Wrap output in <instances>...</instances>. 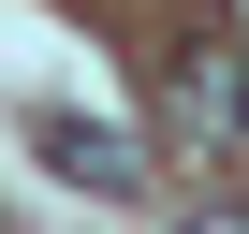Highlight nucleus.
I'll use <instances>...</instances> for the list:
<instances>
[{
	"label": "nucleus",
	"mask_w": 249,
	"mask_h": 234,
	"mask_svg": "<svg viewBox=\"0 0 249 234\" xmlns=\"http://www.w3.org/2000/svg\"><path fill=\"white\" fill-rule=\"evenodd\" d=\"M30 147H44V176H73V190H147V147L132 132H103V117H30Z\"/></svg>",
	"instance_id": "nucleus-1"
},
{
	"label": "nucleus",
	"mask_w": 249,
	"mask_h": 234,
	"mask_svg": "<svg viewBox=\"0 0 249 234\" xmlns=\"http://www.w3.org/2000/svg\"><path fill=\"white\" fill-rule=\"evenodd\" d=\"M161 102H176V132H234V117H249V73H234V59H205V44H191V59H176V88H161Z\"/></svg>",
	"instance_id": "nucleus-2"
},
{
	"label": "nucleus",
	"mask_w": 249,
	"mask_h": 234,
	"mask_svg": "<svg viewBox=\"0 0 249 234\" xmlns=\"http://www.w3.org/2000/svg\"><path fill=\"white\" fill-rule=\"evenodd\" d=\"M191 234H249V219H234V205H205V219H191Z\"/></svg>",
	"instance_id": "nucleus-3"
}]
</instances>
